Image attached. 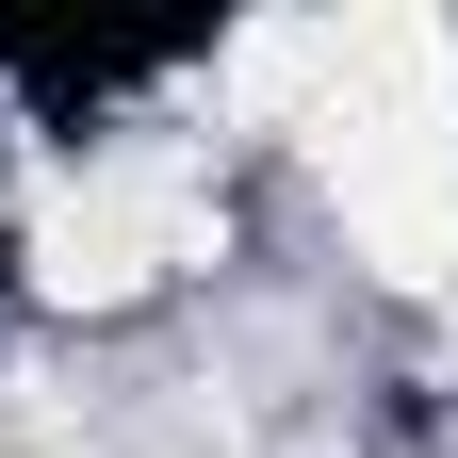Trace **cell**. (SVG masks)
I'll return each mask as SVG.
<instances>
[{
	"label": "cell",
	"instance_id": "obj_1",
	"mask_svg": "<svg viewBox=\"0 0 458 458\" xmlns=\"http://www.w3.org/2000/svg\"><path fill=\"white\" fill-rule=\"evenodd\" d=\"M181 262H213V181H181V164H98L33 213V295H66V311H114Z\"/></svg>",
	"mask_w": 458,
	"mask_h": 458
}]
</instances>
